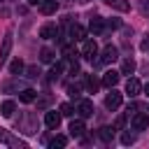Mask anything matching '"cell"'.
I'll return each instance as SVG.
<instances>
[{
    "label": "cell",
    "instance_id": "cell-1",
    "mask_svg": "<svg viewBox=\"0 0 149 149\" xmlns=\"http://www.w3.org/2000/svg\"><path fill=\"white\" fill-rule=\"evenodd\" d=\"M133 130H147L149 128V114H142V112H135L133 114Z\"/></svg>",
    "mask_w": 149,
    "mask_h": 149
},
{
    "label": "cell",
    "instance_id": "cell-2",
    "mask_svg": "<svg viewBox=\"0 0 149 149\" xmlns=\"http://www.w3.org/2000/svg\"><path fill=\"white\" fill-rule=\"evenodd\" d=\"M95 54H98V44H95V40H84V44H81V56L88 58V61H93Z\"/></svg>",
    "mask_w": 149,
    "mask_h": 149
},
{
    "label": "cell",
    "instance_id": "cell-3",
    "mask_svg": "<svg viewBox=\"0 0 149 149\" xmlns=\"http://www.w3.org/2000/svg\"><path fill=\"white\" fill-rule=\"evenodd\" d=\"M119 105H121V93L114 91V86H112V91L105 95V107H107V109H116Z\"/></svg>",
    "mask_w": 149,
    "mask_h": 149
},
{
    "label": "cell",
    "instance_id": "cell-4",
    "mask_svg": "<svg viewBox=\"0 0 149 149\" xmlns=\"http://www.w3.org/2000/svg\"><path fill=\"white\" fill-rule=\"evenodd\" d=\"M61 116H63L61 112H56V109H49V112L44 114V123H47V128H51V130H54V128H58V123H61Z\"/></svg>",
    "mask_w": 149,
    "mask_h": 149
},
{
    "label": "cell",
    "instance_id": "cell-5",
    "mask_svg": "<svg viewBox=\"0 0 149 149\" xmlns=\"http://www.w3.org/2000/svg\"><path fill=\"white\" fill-rule=\"evenodd\" d=\"M70 37H72V42H84L86 40V28L79 26V23H72L70 26Z\"/></svg>",
    "mask_w": 149,
    "mask_h": 149
},
{
    "label": "cell",
    "instance_id": "cell-6",
    "mask_svg": "<svg viewBox=\"0 0 149 149\" xmlns=\"http://www.w3.org/2000/svg\"><path fill=\"white\" fill-rule=\"evenodd\" d=\"M119 77H121V72H116V70H107V72L102 74V86H107V88L116 86V84H119Z\"/></svg>",
    "mask_w": 149,
    "mask_h": 149
},
{
    "label": "cell",
    "instance_id": "cell-7",
    "mask_svg": "<svg viewBox=\"0 0 149 149\" xmlns=\"http://www.w3.org/2000/svg\"><path fill=\"white\" fill-rule=\"evenodd\" d=\"M9 49H12V33L5 35V42H2V49H0V68L7 63V58H9Z\"/></svg>",
    "mask_w": 149,
    "mask_h": 149
},
{
    "label": "cell",
    "instance_id": "cell-8",
    "mask_svg": "<svg viewBox=\"0 0 149 149\" xmlns=\"http://www.w3.org/2000/svg\"><path fill=\"white\" fill-rule=\"evenodd\" d=\"M56 35H58L56 23H44V26L40 28V37H44V40H54Z\"/></svg>",
    "mask_w": 149,
    "mask_h": 149
},
{
    "label": "cell",
    "instance_id": "cell-9",
    "mask_svg": "<svg viewBox=\"0 0 149 149\" xmlns=\"http://www.w3.org/2000/svg\"><path fill=\"white\" fill-rule=\"evenodd\" d=\"M116 58H119V49L112 47V44H107L105 51H102V58H100V61H102V63H114Z\"/></svg>",
    "mask_w": 149,
    "mask_h": 149
},
{
    "label": "cell",
    "instance_id": "cell-10",
    "mask_svg": "<svg viewBox=\"0 0 149 149\" xmlns=\"http://www.w3.org/2000/svg\"><path fill=\"white\" fill-rule=\"evenodd\" d=\"M77 112H79V116H81V119L91 116V114H93V102H91V100H86V98H84V100H79Z\"/></svg>",
    "mask_w": 149,
    "mask_h": 149
},
{
    "label": "cell",
    "instance_id": "cell-11",
    "mask_svg": "<svg viewBox=\"0 0 149 149\" xmlns=\"http://www.w3.org/2000/svg\"><path fill=\"white\" fill-rule=\"evenodd\" d=\"M56 9H58V0H42V2H40V12H42L44 16H51Z\"/></svg>",
    "mask_w": 149,
    "mask_h": 149
},
{
    "label": "cell",
    "instance_id": "cell-12",
    "mask_svg": "<svg viewBox=\"0 0 149 149\" xmlns=\"http://www.w3.org/2000/svg\"><path fill=\"white\" fill-rule=\"evenodd\" d=\"M140 91H142V84H140V81H137L135 77H130V79L126 81V93H128L130 98H135V95H137Z\"/></svg>",
    "mask_w": 149,
    "mask_h": 149
},
{
    "label": "cell",
    "instance_id": "cell-13",
    "mask_svg": "<svg viewBox=\"0 0 149 149\" xmlns=\"http://www.w3.org/2000/svg\"><path fill=\"white\" fill-rule=\"evenodd\" d=\"M88 30H91L93 35H100V33L105 30V21H102L100 16H93V19H91V23H88Z\"/></svg>",
    "mask_w": 149,
    "mask_h": 149
},
{
    "label": "cell",
    "instance_id": "cell-14",
    "mask_svg": "<svg viewBox=\"0 0 149 149\" xmlns=\"http://www.w3.org/2000/svg\"><path fill=\"white\" fill-rule=\"evenodd\" d=\"M84 130H86V126H84V121H81V119H77V121H72V123H70V135H72V137H81V135H84Z\"/></svg>",
    "mask_w": 149,
    "mask_h": 149
},
{
    "label": "cell",
    "instance_id": "cell-15",
    "mask_svg": "<svg viewBox=\"0 0 149 149\" xmlns=\"http://www.w3.org/2000/svg\"><path fill=\"white\" fill-rule=\"evenodd\" d=\"M14 109H16L14 100H5V102L0 105V114H2V116H7V119H9L12 114H14Z\"/></svg>",
    "mask_w": 149,
    "mask_h": 149
},
{
    "label": "cell",
    "instance_id": "cell-16",
    "mask_svg": "<svg viewBox=\"0 0 149 149\" xmlns=\"http://www.w3.org/2000/svg\"><path fill=\"white\" fill-rule=\"evenodd\" d=\"M109 7H114V9H119V12H128L130 9V2L128 0H105Z\"/></svg>",
    "mask_w": 149,
    "mask_h": 149
},
{
    "label": "cell",
    "instance_id": "cell-17",
    "mask_svg": "<svg viewBox=\"0 0 149 149\" xmlns=\"http://www.w3.org/2000/svg\"><path fill=\"white\" fill-rule=\"evenodd\" d=\"M37 98V91H33V88H23L21 91V95H19V100L21 102H33Z\"/></svg>",
    "mask_w": 149,
    "mask_h": 149
},
{
    "label": "cell",
    "instance_id": "cell-18",
    "mask_svg": "<svg viewBox=\"0 0 149 149\" xmlns=\"http://www.w3.org/2000/svg\"><path fill=\"white\" fill-rule=\"evenodd\" d=\"M133 72H135V61L133 58H126L121 63V74H133Z\"/></svg>",
    "mask_w": 149,
    "mask_h": 149
},
{
    "label": "cell",
    "instance_id": "cell-19",
    "mask_svg": "<svg viewBox=\"0 0 149 149\" xmlns=\"http://www.w3.org/2000/svg\"><path fill=\"white\" fill-rule=\"evenodd\" d=\"M65 144H68V137H65V135H56L54 140H49V147H51V149H61V147H65Z\"/></svg>",
    "mask_w": 149,
    "mask_h": 149
},
{
    "label": "cell",
    "instance_id": "cell-20",
    "mask_svg": "<svg viewBox=\"0 0 149 149\" xmlns=\"http://www.w3.org/2000/svg\"><path fill=\"white\" fill-rule=\"evenodd\" d=\"M98 135H100V140H102V142H107V144H109V142H112V137H114V133H112V128H109V126H102Z\"/></svg>",
    "mask_w": 149,
    "mask_h": 149
},
{
    "label": "cell",
    "instance_id": "cell-21",
    "mask_svg": "<svg viewBox=\"0 0 149 149\" xmlns=\"http://www.w3.org/2000/svg\"><path fill=\"white\" fill-rule=\"evenodd\" d=\"M40 61H42V63H51V61H54V49L44 47V49L40 51Z\"/></svg>",
    "mask_w": 149,
    "mask_h": 149
},
{
    "label": "cell",
    "instance_id": "cell-22",
    "mask_svg": "<svg viewBox=\"0 0 149 149\" xmlns=\"http://www.w3.org/2000/svg\"><path fill=\"white\" fill-rule=\"evenodd\" d=\"M61 72H63V63H56V65L51 68V72H49V79H51V81H56V79L61 77Z\"/></svg>",
    "mask_w": 149,
    "mask_h": 149
},
{
    "label": "cell",
    "instance_id": "cell-23",
    "mask_svg": "<svg viewBox=\"0 0 149 149\" xmlns=\"http://www.w3.org/2000/svg\"><path fill=\"white\" fill-rule=\"evenodd\" d=\"M63 56H65L68 61H74V56H77L74 47H72V44H65V47H63Z\"/></svg>",
    "mask_w": 149,
    "mask_h": 149
},
{
    "label": "cell",
    "instance_id": "cell-24",
    "mask_svg": "<svg viewBox=\"0 0 149 149\" xmlns=\"http://www.w3.org/2000/svg\"><path fill=\"white\" fill-rule=\"evenodd\" d=\"M21 70H23V61L14 58V61H12V65H9V72H12V74H19Z\"/></svg>",
    "mask_w": 149,
    "mask_h": 149
},
{
    "label": "cell",
    "instance_id": "cell-25",
    "mask_svg": "<svg viewBox=\"0 0 149 149\" xmlns=\"http://www.w3.org/2000/svg\"><path fill=\"white\" fill-rule=\"evenodd\" d=\"M61 114H63V116H72V114H74V107H72L70 102H63V105H61Z\"/></svg>",
    "mask_w": 149,
    "mask_h": 149
},
{
    "label": "cell",
    "instance_id": "cell-26",
    "mask_svg": "<svg viewBox=\"0 0 149 149\" xmlns=\"http://www.w3.org/2000/svg\"><path fill=\"white\" fill-rule=\"evenodd\" d=\"M133 142H135V135H130V133L121 135V144H133Z\"/></svg>",
    "mask_w": 149,
    "mask_h": 149
},
{
    "label": "cell",
    "instance_id": "cell-27",
    "mask_svg": "<svg viewBox=\"0 0 149 149\" xmlns=\"http://www.w3.org/2000/svg\"><path fill=\"white\" fill-rule=\"evenodd\" d=\"M86 86H88V91H95V88H98V81L93 79V74H91V77H86Z\"/></svg>",
    "mask_w": 149,
    "mask_h": 149
},
{
    "label": "cell",
    "instance_id": "cell-28",
    "mask_svg": "<svg viewBox=\"0 0 149 149\" xmlns=\"http://www.w3.org/2000/svg\"><path fill=\"white\" fill-rule=\"evenodd\" d=\"M123 123H126V116L121 114V116H119V119L114 121V130H121V128H123Z\"/></svg>",
    "mask_w": 149,
    "mask_h": 149
},
{
    "label": "cell",
    "instance_id": "cell-29",
    "mask_svg": "<svg viewBox=\"0 0 149 149\" xmlns=\"http://www.w3.org/2000/svg\"><path fill=\"white\" fill-rule=\"evenodd\" d=\"M0 142H5V144H9L12 140H9V135H7V130L5 128H0Z\"/></svg>",
    "mask_w": 149,
    "mask_h": 149
},
{
    "label": "cell",
    "instance_id": "cell-30",
    "mask_svg": "<svg viewBox=\"0 0 149 149\" xmlns=\"http://www.w3.org/2000/svg\"><path fill=\"white\" fill-rule=\"evenodd\" d=\"M107 26H109V28H119V26H121V21H119V19H109V21H107Z\"/></svg>",
    "mask_w": 149,
    "mask_h": 149
},
{
    "label": "cell",
    "instance_id": "cell-31",
    "mask_svg": "<svg viewBox=\"0 0 149 149\" xmlns=\"http://www.w3.org/2000/svg\"><path fill=\"white\" fill-rule=\"evenodd\" d=\"M28 77H37V68H28Z\"/></svg>",
    "mask_w": 149,
    "mask_h": 149
},
{
    "label": "cell",
    "instance_id": "cell-32",
    "mask_svg": "<svg viewBox=\"0 0 149 149\" xmlns=\"http://www.w3.org/2000/svg\"><path fill=\"white\" fill-rule=\"evenodd\" d=\"M135 109H137V102H130V105H128V114H130V112L135 114Z\"/></svg>",
    "mask_w": 149,
    "mask_h": 149
},
{
    "label": "cell",
    "instance_id": "cell-33",
    "mask_svg": "<svg viewBox=\"0 0 149 149\" xmlns=\"http://www.w3.org/2000/svg\"><path fill=\"white\" fill-rule=\"evenodd\" d=\"M142 49H144V51H149V35H147V40L142 42Z\"/></svg>",
    "mask_w": 149,
    "mask_h": 149
},
{
    "label": "cell",
    "instance_id": "cell-34",
    "mask_svg": "<svg viewBox=\"0 0 149 149\" xmlns=\"http://www.w3.org/2000/svg\"><path fill=\"white\" fill-rule=\"evenodd\" d=\"M28 2H30V5H40L42 0H28Z\"/></svg>",
    "mask_w": 149,
    "mask_h": 149
},
{
    "label": "cell",
    "instance_id": "cell-35",
    "mask_svg": "<svg viewBox=\"0 0 149 149\" xmlns=\"http://www.w3.org/2000/svg\"><path fill=\"white\" fill-rule=\"evenodd\" d=\"M144 93H147V95H149V81H147V84H144Z\"/></svg>",
    "mask_w": 149,
    "mask_h": 149
},
{
    "label": "cell",
    "instance_id": "cell-36",
    "mask_svg": "<svg viewBox=\"0 0 149 149\" xmlns=\"http://www.w3.org/2000/svg\"><path fill=\"white\" fill-rule=\"evenodd\" d=\"M79 2H88V0H79Z\"/></svg>",
    "mask_w": 149,
    "mask_h": 149
}]
</instances>
